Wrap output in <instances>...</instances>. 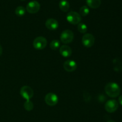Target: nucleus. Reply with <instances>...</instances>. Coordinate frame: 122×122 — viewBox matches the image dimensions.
<instances>
[{"label": "nucleus", "mask_w": 122, "mask_h": 122, "mask_svg": "<svg viewBox=\"0 0 122 122\" xmlns=\"http://www.w3.org/2000/svg\"><path fill=\"white\" fill-rule=\"evenodd\" d=\"M107 122H116L115 121H113V120H109V121H108Z\"/></svg>", "instance_id": "4be33fe9"}, {"label": "nucleus", "mask_w": 122, "mask_h": 122, "mask_svg": "<svg viewBox=\"0 0 122 122\" xmlns=\"http://www.w3.org/2000/svg\"><path fill=\"white\" fill-rule=\"evenodd\" d=\"M2 47H1V45H0V56L2 55Z\"/></svg>", "instance_id": "412c9836"}, {"label": "nucleus", "mask_w": 122, "mask_h": 122, "mask_svg": "<svg viewBox=\"0 0 122 122\" xmlns=\"http://www.w3.org/2000/svg\"><path fill=\"white\" fill-rule=\"evenodd\" d=\"M77 29L81 33H85L86 32L87 30H88V28H87V26L85 23H79L78 24V26H77Z\"/></svg>", "instance_id": "6ab92c4d"}, {"label": "nucleus", "mask_w": 122, "mask_h": 122, "mask_svg": "<svg viewBox=\"0 0 122 122\" xmlns=\"http://www.w3.org/2000/svg\"><path fill=\"white\" fill-rule=\"evenodd\" d=\"M24 108L26 111H30L33 110V104L30 100H26L24 104Z\"/></svg>", "instance_id": "a211bd4d"}, {"label": "nucleus", "mask_w": 122, "mask_h": 122, "mask_svg": "<svg viewBox=\"0 0 122 122\" xmlns=\"http://www.w3.org/2000/svg\"><path fill=\"white\" fill-rule=\"evenodd\" d=\"M119 103H120V104H121V105H122V95H121L120 97H119Z\"/></svg>", "instance_id": "aec40b11"}, {"label": "nucleus", "mask_w": 122, "mask_h": 122, "mask_svg": "<svg viewBox=\"0 0 122 122\" xmlns=\"http://www.w3.org/2000/svg\"><path fill=\"white\" fill-rule=\"evenodd\" d=\"M47 44V40L44 37H38L34 39L33 45L37 50H42L45 49Z\"/></svg>", "instance_id": "20e7f679"}, {"label": "nucleus", "mask_w": 122, "mask_h": 122, "mask_svg": "<svg viewBox=\"0 0 122 122\" xmlns=\"http://www.w3.org/2000/svg\"><path fill=\"white\" fill-rule=\"evenodd\" d=\"M74 38V33L69 29L64 30L60 35L61 41L64 44H69L72 42Z\"/></svg>", "instance_id": "f03ea898"}, {"label": "nucleus", "mask_w": 122, "mask_h": 122, "mask_svg": "<svg viewBox=\"0 0 122 122\" xmlns=\"http://www.w3.org/2000/svg\"><path fill=\"white\" fill-rule=\"evenodd\" d=\"M64 69L67 72H73L77 68V63L73 60H68L64 63Z\"/></svg>", "instance_id": "9d476101"}, {"label": "nucleus", "mask_w": 122, "mask_h": 122, "mask_svg": "<svg viewBox=\"0 0 122 122\" xmlns=\"http://www.w3.org/2000/svg\"><path fill=\"white\" fill-rule=\"evenodd\" d=\"M15 13L18 16H23L25 15V13H26V9L22 6H19L15 9Z\"/></svg>", "instance_id": "2eb2a0df"}, {"label": "nucleus", "mask_w": 122, "mask_h": 122, "mask_svg": "<svg viewBox=\"0 0 122 122\" xmlns=\"http://www.w3.org/2000/svg\"><path fill=\"white\" fill-rule=\"evenodd\" d=\"M89 13V9L87 6H83L79 10V14L82 16H86Z\"/></svg>", "instance_id": "f3484780"}, {"label": "nucleus", "mask_w": 122, "mask_h": 122, "mask_svg": "<svg viewBox=\"0 0 122 122\" xmlns=\"http://www.w3.org/2000/svg\"><path fill=\"white\" fill-rule=\"evenodd\" d=\"M45 26L50 30H56L58 27V23L57 20L50 18L45 22Z\"/></svg>", "instance_id": "9b49d317"}, {"label": "nucleus", "mask_w": 122, "mask_h": 122, "mask_svg": "<svg viewBox=\"0 0 122 122\" xmlns=\"http://www.w3.org/2000/svg\"><path fill=\"white\" fill-rule=\"evenodd\" d=\"M119 108V102L115 99L108 100L105 104V109L110 113H112L116 111Z\"/></svg>", "instance_id": "39448f33"}, {"label": "nucleus", "mask_w": 122, "mask_h": 122, "mask_svg": "<svg viewBox=\"0 0 122 122\" xmlns=\"http://www.w3.org/2000/svg\"><path fill=\"white\" fill-rule=\"evenodd\" d=\"M34 92L32 89L28 86H23L20 89V94L26 100H30L33 97Z\"/></svg>", "instance_id": "423d86ee"}, {"label": "nucleus", "mask_w": 122, "mask_h": 122, "mask_svg": "<svg viewBox=\"0 0 122 122\" xmlns=\"http://www.w3.org/2000/svg\"><path fill=\"white\" fill-rule=\"evenodd\" d=\"M120 88L116 83H108L105 86V92L108 96L111 98H116L120 93Z\"/></svg>", "instance_id": "f257e3e1"}, {"label": "nucleus", "mask_w": 122, "mask_h": 122, "mask_svg": "<svg viewBox=\"0 0 122 122\" xmlns=\"http://www.w3.org/2000/svg\"><path fill=\"white\" fill-rule=\"evenodd\" d=\"M20 1H25V0H20Z\"/></svg>", "instance_id": "5701e85b"}, {"label": "nucleus", "mask_w": 122, "mask_h": 122, "mask_svg": "<svg viewBox=\"0 0 122 122\" xmlns=\"http://www.w3.org/2000/svg\"><path fill=\"white\" fill-rule=\"evenodd\" d=\"M72 53L71 49L67 45H63L60 48V53L64 57H68L70 56Z\"/></svg>", "instance_id": "f8f14e48"}, {"label": "nucleus", "mask_w": 122, "mask_h": 122, "mask_svg": "<svg viewBox=\"0 0 122 122\" xmlns=\"http://www.w3.org/2000/svg\"><path fill=\"white\" fill-rule=\"evenodd\" d=\"M58 96L55 93H49L45 97V101L50 106H54L58 103Z\"/></svg>", "instance_id": "1a4fd4ad"}, {"label": "nucleus", "mask_w": 122, "mask_h": 122, "mask_svg": "<svg viewBox=\"0 0 122 122\" xmlns=\"http://www.w3.org/2000/svg\"><path fill=\"white\" fill-rule=\"evenodd\" d=\"M86 4L90 8H97L101 4V0H86Z\"/></svg>", "instance_id": "ddd939ff"}, {"label": "nucleus", "mask_w": 122, "mask_h": 122, "mask_svg": "<svg viewBox=\"0 0 122 122\" xmlns=\"http://www.w3.org/2000/svg\"><path fill=\"white\" fill-rule=\"evenodd\" d=\"M40 4L36 1H32L29 2L26 6V10L30 14H35L40 10Z\"/></svg>", "instance_id": "6e6552de"}, {"label": "nucleus", "mask_w": 122, "mask_h": 122, "mask_svg": "<svg viewBox=\"0 0 122 122\" xmlns=\"http://www.w3.org/2000/svg\"><path fill=\"white\" fill-rule=\"evenodd\" d=\"M82 42L86 47H91L95 43V37L91 33H85L82 37Z\"/></svg>", "instance_id": "0eeeda50"}, {"label": "nucleus", "mask_w": 122, "mask_h": 122, "mask_svg": "<svg viewBox=\"0 0 122 122\" xmlns=\"http://www.w3.org/2000/svg\"><path fill=\"white\" fill-rule=\"evenodd\" d=\"M67 20L72 25H77L81 21V17L79 13L75 11H70L67 14Z\"/></svg>", "instance_id": "7ed1b4c3"}, {"label": "nucleus", "mask_w": 122, "mask_h": 122, "mask_svg": "<svg viewBox=\"0 0 122 122\" xmlns=\"http://www.w3.org/2000/svg\"><path fill=\"white\" fill-rule=\"evenodd\" d=\"M59 7L63 12H67L70 8V4L66 0H61L59 3Z\"/></svg>", "instance_id": "4468645a"}, {"label": "nucleus", "mask_w": 122, "mask_h": 122, "mask_svg": "<svg viewBox=\"0 0 122 122\" xmlns=\"http://www.w3.org/2000/svg\"><path fill=\"white\" fill-rule=\"evenodd\" d=\"M50 45V48L52 50H56L59 48L60 45V41L57 40V39H54V40H52L51 42Z\"/></svg>", "instance_id": "dca6fc26"}]
</instances>
